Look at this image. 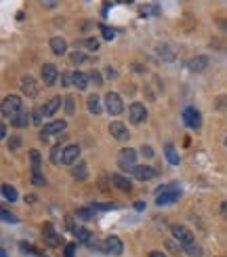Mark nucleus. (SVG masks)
<instances>
[{
  "label": "nucleus",
  "instance_id": "nucleus-5",
  "mask_svg": "<svg viewBox=\"0 0 227 257\" xmlns=\"http://www.w3.org/2000/svg\"><path fill=\"white\" fill-rule=\"evenodd\" d=\"M65 127H67L65 120H50V123H47L40 128V139L42 141H49L53 135H59V133L65 131Z\"/></svg>",
  "mask_w": 227,
  "mask_h": 257
},
{
  "label": "nucleus",
  "instance_id": "nucleus-50",
  "mask_svg": "<svg viewBox=\"0 0 227 257\" xmlns=\"http://www.w3.org/2000/svg\"><path fill=\"white\" fill-rule=\"evenodd\" d=\"M225 146H227V137H225Z\"/></svg>",
  "mask_w": 227,
  "mask_h": 257
},
{
  "label": "nucleus",
  "instance_id": "nucleus-8",
  "mask_svg": "<svg viewBox=\"0 0 227 257\" xmlns=\"http://www.w3.org/2000/svg\"><path fill=\"white\" fill-rule=\"evenodd\" d=\"M59 76H61L59 70H57V66H53V63H44L40 68V78L44 82V87H53Z\"/></svg>",
  "mask_w": 227,
  "mask_h": 257
},
{
  "label": "nucleus",
  "instance_id": "nucleus-19",
  "mask_svg": "<svg viewBox=\"0 0 227 257\" xmlns=\"http://www.w3.org/2000/svg\"><path fill=\"white\" fill-rule=\"evenodd\" d=\"M50 49H53V53L55 55H65L67 53V42H65V38H61V36H53L50 38Z\"/></svg>",
  "mask_w": 227,
  "mask_h": 257
},
{
  "label": "nucleus",
  "instance_id": "nucleus-32",
  "mask_svg": "<svg viewBox=\"0 0 227 257\" xmlns=\"http://www.w3.org/2000/svg\"><path fill=\"white\" fill-rule=\"evenodd\" d=\"M42 118H44V114H42V108H38V110L32 112V123H34L36 127H40L42 125Z\"/></svg>",
  "mask_w": 227,
  "mask_h": 257
},
{
  "label": "nucleus",
  "instance_id": "nucleus-40",
  "mask_svg": "<svg viewBox=\"0 0 227 257\" xmlns=\"http://www.w3.org/2000/svg\"><path fill=\"white\" fill-rule=\"evenodd\" d=\"M105 78H112V80L118 78V72H116V70H114L112 66H107V68H105Z\"/></svg>",
  "mask_w": 227,
  "mask_h": 257
},
{
  "label": "nucleus",
  "instance_id": "nucleus-20",
  "mask_svg": "<svg viewBox=\"0 0 227 257\" xmlns=\"http://www.w3.org/2000/svg\"><path fill=\"white\" fill-rule=\"evenodd\" d=\"M206 66H208V59L204 55H198V57H194V59L187 61V68L192 70V72H204Z\"/></svg>",
  "mask_w": 227,
  "mask_h": 257
},
{
  "label": "nucleus",
  "instance_id": "nucleus-37",
  "mask_svg": "<svg viewBox=\"0 0 227 257\" xmlns=\"http://www.w3.org/2000/svg\"><path fill=\"white\" fill-rule=\"evenodd\" d=\"M84 47H88L91 51H97V49H99V40H97V38H86V40H84Z\"/></svg>",
  "mask_w": 227,
  "mask_h": 257
},
{
  "label": "nucleus",
  "instance_id": "nucleus-18",
  "mask_svg": "<svg viewBox=\"0 0 227 257\" xmlns=\"http://www.w3.org/2000/svg\"><path fill=\"white\" fill-rule=\"evenodd\" d=\"M28 123H32V114H30L28 110H25V108L17 114V116H13V118H11V125L15 127V128H23V127H28Z\"/></svg>",
  "mask_w": 227,
  "mask_h": 257
},
{
  "label": "nucleus",
  "instance_id": "nucleus-26",
  "mask_svg": "<svg viewBox=\"0 0 227 257\" xmlns=\"http://www.w3.org/2000/svg\"><path fill=\"white\" fill-rule=\"evenodd\" d=\"M30 163H32V175L40 173V152H38V150H30Z\"/></svg>",
  "mask_w": 227,
  "mask_h": 257
},
{
  "label": "nucleus",
  "instance_id": "nucleus-36",
  "mask_svg": "<svg viewBox=\"0 0 227 257\" xmlns=\"http://www.w3.org/2000/svg\"><path fill=\"white\" fill-rule=\"evenodd\" d=\"M76 249H78L76 242H69V245H65V249H63V257H76Z\"/></svg>",
  "mask_w": 227,
  "mask_h": 257
},
{
  "label": "nucleus",
  "instance_id": "nucleus-7",
  "mask_svg": "<svg viewBox=\"0 0 227 257\" xmlns=\"http://www.w3.org/2000/svg\"><path fill=\"white\" fill-rule=\"evenodd\" d=\"M129 120H130L132 125H143L145 120H147V108H145L143 104H139V101L130 104V108H129Z\"/></svg>",
  "mask_w": 227,
  "mask_h": 257
},
{
  "label": "nucleus",
  "instance_id": "nucleus-41",
  "mask_svg": "<svg viewBox=\"0 0 227 257\" xmlns=\"http://www.w3.org/2000/svg\"><path fill=\"white\" fill-rule=\"evenodd\" d=\"M141 154H143L145 158H151V156H154V150H151V146H143L141 147Z\"/></svg>",
  "mask_w": 227,
  "mask_h": 257
},
{
  "label": "nucleus",
  "instance_id": "nucleus-34",
  "mask_svg": "<svg viewBox=\"0 0 227 257\" xmlns=\"http://www.w3.org/2000/svg\"><path fill=\"white\" fill-rule=\"evenodd\" d=\"M61 85L63 87H72L74 85V74L72 72H61Z\"/></svg>",
  "mask_w": 227,
  "mask_h": 257
},
{
  "label": "nucleus",
  "instance_id": "nucleus-39",
  "mask_svg": "<svg viewBox=\"0 0 227 257\" xmlns=\"http://www.w3.org/2000/svg\"><path fill=\"white\" fill-rule=\"evenodd\" d=\"M40 4L44 9H55V6L59 4V0H40Z\"/></svg>",
  "mask_w": 227,
  "mask_h": 257
},
{
  "label": "nucleus",
  "instance_id": "nucleus-46",
  "mask_svg": "<svg viewBox=\"0 0 227 257\" xmlns=\"http://www.w3.org/2000/svg\"><path fill=\"white\" fill-rule=\"evenodd\" d=\"M149 257H166V255L160 253V251H151V253H149Z\"/></svg>",
  "mask_w": 227,
  "mask_h": 257
},
{
  "label": "nucleus",
  "instance_id": "nucleus-4",
  "mask_svg": "<svg viewBox=\"0 0 227 257\" xmlns=\"http://www.w3.org/2000/svg\"><path fill=\"white\" fill-rule=\"evenodd\" d=\"M105 112L110 116H120L124 112V104H122V97L118 93H107L105 95Z\"/></svg>",
  "mask_w": 227,
  "mask_h": 257
},
{
  "label": "nucleus",
  "instance_id": "nucleus-48",
  "mask_svg": "<svg viewBox=\"0 0 227 257\" xmlns=\"http://www.w3.org/2000/svg\"><path fill=\"white\" fill-rule=\"evenodd\" d=\"M118 2H120V4H130L132 0H118Z\"/></svg>",
  "mask_w": 227,
  "mask_h": 257
},
{
  "label": "nucleus",
  "instance_id": "nucleus-35",
  "mask_svg": "<svg viewBox=\"0 0 227 257\" xmlns=\"http://www.w3.org/2000/svg\"><path fill=\"white\" fill-rule=\"evenodd\" d=\"M21 147V137H17V135H13V137H9V150H19Z\"/></svg>",
  "mask_w": 227,
  "mask_h": 257
},
{
  "label": "nucleus",
  "instance_id": "nucleus-15",
  "mask_svg": "<svg viewBox=\"0 0 227 257\" xmlns=\"http://www.w3.org/2000/svg\"><path fill=\"white\" fill-rule=\"evenodd\" d=\"M78 158H80V147L76 144L65 146V150H63V165H76Z\"/></svg>",
  "mask_w": 227,
  "mask_h": 257
},
{
  "label": "nucleus",
  "instance_id": "nucleus-43",
  "mask_svg": "<svg viewBox=\"0 0 227 257\" xmlns=\"http://www.w3.org/2000/svg\"><path fill=\"white\" fill-rule=\"evenodd\" d=\"M135 209H137V211H143V209H145V202L137 201V202H135Z\"/></svg>",
  "mask_w": 227,
  "mask_h": 257
},
{
  "label": "nucleus",
  "instance_id": "nucleus-17",
  "mask_svg": "<svg viewBox=\"0 0 227 257\" xmlns=\"http://www.w3.org/2000/svg\"><path fill=\"white\" fill-rule=\"evenodd\" d=\"M61 104H63V99H61V97H50V99L47 101V104L42 106V114H44V118H50V116H53V114L61 108Z\"/></svg>",
  "mask_w": 227,
  "mask_h": 257
},
{
  "label": "nucleus",
  "instance_id": "nucleus-3",
  "mask_svg": "<svg viewBox=\"0 0 227 257\" xmlns=\"http://www.w3.org/2000/svg\"><path fill=\"white\" fill-rule=\"evenodd\" d=\"M118 165L122 171H129L132 173V169L137 166V150L132 147H124V150L118 152Z\"/></svg>",
  "mask_w": 227,
  "mask_h": 257
},
{
  "label": "nucleus",
  "instance_id": "nucleus-13",
  "mask_svg": "<svg viewBox=\"0 0 227 257\" xmlns=\"http://www.w3.org/2000/svg\"><path fill=\"white\" fill-rule=\"evenodd\" d=\"M158 175L156 169H151V166H145V165H137L135 169H132V177L139 179V182H149V179H154Z\"/></svg>",
  "mask_w": 227,
  "mask_h": 257
},
{
  "label": "nucleus",
  "instance_id": "nucleus-10",
  "mask_svg": "<svg viewBox=\"0 0 227 257\" xmlns=\"http://www.w3.org/2000/svg\"><path fill=\"white\" fill-rule=\"evenodd\" d=\"M42 239H44V245H49V247H59L61 242H63L61 236L55 232L53 223H44V228H42Z\"/></svg>",
  "mask_w": 227,
  "mask_h": 257
},
{
  "label": "nucleus",
  "instance_id": "nucleus-9",
  "mask_svg": "<svg viewBox=\"0 0 227 257\" xmlns=\"http://www.w3.org/2000/svg\"><path fill=\"white\" fill-rule=\"evenodd\" d=\"M183 123H185L189 128H195V131H198L200 125H202V116H200V112L195 110L194 106H187L185 110H183Z\"/></svg>",
  "mask_w": 227,
  "mask_h": 257
},
{
  "label": "nucleus",
  "instance_id": "nucleus-24",
  "mask_svg": "<svg viewBox=\"0 0 227 257\" xmlns=\"http://www.w3.org/2000/svg\"><path fill=\"white\" fill-rule=\"evenodd\" d=\"M74 234H76V239H78L82 245H91V242H93V234H91V230H86V228H76Z\"/></svg>",
  "mask_w": 227,
  "mask_h": 257
},
{
  "label": "nucleus",
  "instance_id": "nucleus-22",
  "mask_svg": "<svg viewBox=\"0 0 227 257\" xmlns=\"http://www.w3.org/2000/svg\"><path fill=\"white\" fill-rule=\"evenodd\" d=\"M86 108H88V112H91V114H95V116L103 112V108H101V99L97 97V95H91V97L86 99Z\"/></svg>",
  "mask_w": 227,
  "mask_h": 257
},
{
  "label": "nucleus",
  "instance_id": "nucleus-12",
  "mask_svg": "<svg viewBox=\"0 0 227 257\" xmlns=\"http://www.w3.org/2000/svg\"><path fill=\"white\" fill-rule=\"evenodd\" d=\"M110 133L112 137L116 141H129V128H126L124 123H120V120H114V123H110Z\"/></svg>",
  "mask_w": 227,
  "mask_h": 257
},
{
  "label": "nucleus",
  "instance_id": "nucleus-21",
  "mask_svg": "<svg viewBox=\"0 0 227 257\" xmlns=\"http://www.w3.org/2000/svg\"><path fill=\"white\" fill-rule=\"evenodd\" d=\"M74 74V87L78 89V91H84V89L88 87V76L84 74V72H80V70H76V72H72Z\"/></svg>",
  "mask_w": 227,
  "mask_h": 257
},
{
  "label": "nucleus",
  "instance_id": "nucleus-16",
  "mask_svg": "<svg viewBox=\"0 0 227 257\" xmlns=\"http://www.w3.org/2000/svg\"><path fill=\"white\" fill-rule=\"evenodd\" d=\"M112 184L116 185V190H120V192H132V182L129 177L120 175V173H114L112 175Z\"/></svg>",
  "mask_w": 227,
  "mask_h": 257
},
{
  "label": "nucleus",
  "instance_id": "nucleus-29",
  "mask_svg": "<svg viewBox=\"0 0 227 257\" xmlns=\"http://www.w3.org/2000/svg\"><path fill=\"white\" fill-rule=\"evenodd\" d=\"M2 194H4V198H6V201H11V202H15V201H17V198H19V194H17V190H15V188H13V185H11V184H4V185H2Z\"/></svg>",
  "mask_w": 227,
  "mask_h": 257
},
{
  "label": "nucleus",
  "instance_id": "nucleus-23",
  "mask_svg": "<svg viewBox=\"0 0 227 257\" xmlns=\"http://www.w3.org/2000/svg\"><path fill=\"white\" fill-rule=\"evenodd\" d=\"M63 150H65V146H61V144H57L50 147V163L53 165H61L63 163Z\"/></svg>",
  "mask_w": 227,
  "mask_h": 257
},
{
  "label": "nucleus",
  "instance_id": "nucleus-2",
  "mask_svg": "<svg viewBox=\"0 0 227 257\" xmlns=\"http://www.w3.org/2000/svg\"><path fill=\"white\" fill-rule=\"evenodd\" d=\"M21 110H23V101L19 95H9V97H4V101H2V116L4 118L17 116Z\"/></svg>",
  "mask_w": 227,
  "mask_h": 257
},
{
  "label": "nucleus",
  "instance_id": "nucleus-42",
  "mask_svg": "<svg viewBox=\"0 0 227 257\" xmlns=\"http://www.w3.org/2000/svg\"><path fill=\"white\" fill-rule=\"evenodd\" d=\"M21 249H23L25 253H34V255H38V251H36V249L32 247V245H25V242H21Z\"/></svg>",
  "mask_w": 227,
  "mask_h": 257
},
{
  "label": "nucleus",
  "instance_id": "nucleus-44",
  "mask_svg": "<svg viewBox=\"0 0 227 257\" xmlns=\"http://www.w3.org/2000/svg\"><path fill=\"white\" fill-rule=\"evenodd\" d=\"M0 137H2V139H9V137H6V127H4V125L0 127Z\"/></svg>",
  "mask_w": 227,
  "mask_h": 257
},
{
  "label": "nucleus",
  "instance_id": "nucleus-28",
  "mask_svg": "<svg viewBox=\"0 0 227 257\" xmlns=\"http://www.w3.org/2000/svg\"><path fill=\"white\" fill-rule=\"evenodd\" d=\"M72 175H74V179H80V182H84V179L88 177V169H86V163H78V166L72 171Z\"/></svg>",
  "mask_w": 227,
  "mask_h": 257
},
{
  "label": "nucleus",
  "instance_id": "nucleus-27",
  "mask_svg": "<svg viewBox=\"0 0 227 257\" xmlns=\"http://www.w3.org/2000/svg\"><path fill=\"white\" fill-rule=\"evenodd\" d=\"M69 61L74 63V66H82V63H86L88 61V55H84L82 53V51H72V53H69Z\"/></svg>",
  "mask_w": 227,
  "mask_h": 257
},
{
  "label": "nucleus",
  "instance_id": "nucleus-25",
  "mask_svg": "<svg viewBox=\"0 0 227 257\" xmlns=\"http://www.w3.org/2000/svg\"><path fill=\"white\" fill-rule=\"evenodd\" d=\"M164 154H166V160L170 165H179V154H177V150H175V146L173 144H166L164 146Z\"/></svg>",
  "mask_w": 227,
  "mask_h": 257
},
{
  "label": "nucleus",
  "instance_id": "nucleus-38",
  "mask_svg": "<svg viewBox=\"0 0 227 257\" xmlns=\"http://www.w3.org/2000/svg\"><path fill=\"white\" fill-rule=\"evenodd\" d=\"M88 78H91V80L95 82V85H103V78H101V74L97 72V70H93V72L88 74Z\"/></svg>",
  "mask_w": 227,
  "mask_h": 257
},
{
  "label": "nucleus",
  "instance_id": "nucleus-45",
  "mask_svg": "<svg viewBox=\"0 0 227 257\" xmlns=\"http://www.w3.org/2000/svg\"><path fill=\"white\" fill-rule=\"evenodd\" d=\"M221 213H223V215H227V201H223V202H221Z\"/></svg>",
  "mask_w": 227,
  "mask_h": 257
},
{
  "label": "nucleus",
  "instance_id": "nucleus-49",
  "mask_svg": "<svg viewBox=\"0 0 227 257\" xmlns=\"http://www.w3.org/2000/svg\"><path fill=\"white\" fill-rule=\"evenodd\" d=\"M38 257H47V255H38Z\"/></svg>",
  "mask_w": 227,
  "mask_h": 257
},
{
  "label": "nucleus",
  "instance_id": "nucleus-31",
  "mask_svg": "<svg viewBox=\"0 0 227 257\" xmlns=\"http://www.w3.org/2000/svg\"><path fill=\"white\" fill-rule=\"evenodd\" d=\"M63 104H65V106H63V108H65V114H69V116H72V114L76 112V108H74V97H72V95H67V97L63 99Z\"/></svg>",
  "mask_w": 227,
  "mask_h": 257
},
{
  "label": "nucleus",
  "instance_id": "nucleus-6",
  "mask_svg": "<svg viewBox=\"0 0 227 257\" xmlns=\"http://www.w3.org/2000/svg\"><path fill=\"white\" fill-rule=\"evenodd\" d=\"M179 196H181V190H170V188H166V185H162V188H158L156 204L158 207H166V204L175 202Z\"/></svg>",
  "mask_w": 227,
  "mask_h": 257
},
{
  "label": "nucleus",
  "instance_id": "nucleus-1",
  "mask_svg": "<svg viewBox=\"0 0 227 257\" xmlns=\"http://www.w3.org/2000/svg\"><path fill=\"white\" fill-rule=\"evenodd\" d=\"M170 232H173V236H175L177 240H179V245L185 249V251L192 255V257H198V255L202 253V249L195 245L194 234L189 232L185 226H181V223H173V226H170Z\"/></svg>",
  "mask_w": 227,
  "mask_h": 257
},
{
  "label": "nucleus",
  "instance_id": "nucleus-14",
  "mask_svg": "<svg viewBox=\"0 0 227 257\" xmlns=\"http://www.w3.org/2000/svg\"><path fill=\"white\" fill-rule=\"evenodd\" d=\"M124 251V247H122V240L118 239V236H107L105 239V253H110L114 257H118V255H122Z\"/></svg>",
  "mask_w": 227,
  "mask_h": 257
},
{
  "label": "nucleus",
  "instance_id": "nucleus-11",
  "mask_svg": "<svg viewBox=\"0 0 227 257\" xmlns=\"http://www.w3.org/2000/svg\"><path fill=\"white\" fill-rule=\"evenodd\" d=\"M21 93L25 95V97H30V99L38 97L40 89H38V82L32 78V76H23V78H21Z\"/></svg>",
  "mask_w": 227,
  "mask_h": 257
},
{
  "label": "nucleus",
  "instance_id": "nucleus-47",
  "mask_svg": "<svg viewBox=\"0 0 227 257\" xmlns=\"http://www.w3.org/2000/svg\"><path fill=\"white\" fill-rule=\"evenodd\" d=\"M0 257H9V251H6V249H2V251H0Z\"/></svg>",
  "mask_w": 227,
  "mask_h": 257
},
{
  "label": "nucleus",
  "instance_id": "nucleus-30",
  "mask_svg": "<svg viewBox=\"0 0 227 257\" xmlns=\"http://www.w3.org/2000/svg\"><path fill=\"white\" fill-rule=\"evenodd\" d=\"M99 30H101V36H103L105 38V40H114V38H116V32H114L112 28H107V25H103V23H101L99 25Z\"/></svg>",
  "mask_w": 227,
  "mask_h": 257
},
{
  "label": "nucleus",
  "instance_id": "nucleus-33",
  "mask_svg": "<svg viewBox=\"0 0 227 257\" xmlns=\"http://www.w3.org/2000/svg\"><path fill=\"white\" fill-rule=\"evenodd\" d=\"M0 217H2V221H4V223H11V226H13V223H17V221H19L17 217L13 215V213H9L6 209H2V213H0Z\"/></svg>",
  "mask_w": 227,
  "mask_h": 257
}]
</instances>
